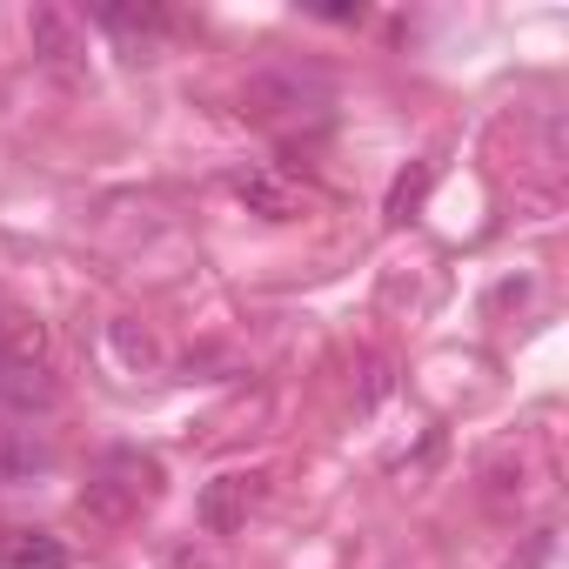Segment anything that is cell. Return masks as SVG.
I'll use <instances>...</instances> for the list:
<instances>
[{
    "label": "cell",
    "mask_w": 569,
    "mask_h": 569,
    "mask_svg": "<svg viewBox=\"0 0 569 569\" xmlns=\"http://www.w3.org/2000/svg\"><path fill=\"white\" fill-rule=\"evenodd\" d=\"M28 41H34V54H41L48 68H74V54H81V28H74L61 8H34V14H28Z\"/></svg>",
    "instance_id": "5"
},
{
    "label": "cell",
    "mask_w": 569,
    "mask_h": 569,
    "mask_svg": "<svg viewBox=\"0 0 569 569\" xmlns=\"http://www.w3.org/2000/svg\"><path fill=\"white\" fill-rule=\"evenodd\" d=\"M0 569H68V549L48 529H14L0 536Z\"/></svg>",
    "instance_id": "6"
},
{
    "label": "cell",
    "mask_w": 569,
    "mask_h": 569,
    "mask_svg": "<svg viewBox=\"0 0 569 569\" xmlns=\"http://www.w3.org/2000/svg\"><path fill=\"white\" fill-rule=\"evenodd\" d=\"M241 108H248L254 121L322 114V108H329V81H322V74H302V68H261V74L241 88Z\"/></svg>",
    "instance_id": "2"
},
{
    "label": "cell",
    "mask_w": 569,
    "mask_h": 569,
    "mask_svg": "<svg viewBox=\"0 0 569 569\" xmlns=\"http://www.w3.org/2000/svg\"><path fill=\"white\" fill-rule=\"evenodd\" d=\"M429 181H436V168H429V161H416V168H402V174H396V188H389V221H409V214L422 208V194H429Z\"/></svg>",
    "instance_id": "9"
},
{
    "label": "cell",
    "mask_w": 569,
    "mask_h": 569,
    "mask_svg": "<svg viewBox=\"0 0 569 569\" xmlns=\"http://www.w3.org/2000/svg\"><path fill=\"white\" fill-rule=\"evenodd\" d=\"M94 28H108L121 41H161V34H174V14L168 8H101Z\"/></svg>",
    "instance_id": "7"
},
{
    "label": "cell",
    "mask_w": 569,
    "mask_h": 569,
    "mask_svg": "<svg viewBox=\"0 0 569 569\" xmlns=\"http://www.w3.org/2000/svg\"><path fill=\"white\" fill-rule=\"evenodd\" d=\"M54 389H48V369L21 349V336H14V316L0 309V402H14V409H34V402H48Z\"/></svg>",
    "instance_id": "3"
},
{
    "label": "cell",
    "mask_w": 569,
    "mask_h": 569,
    "mask_svg": "<svg viewBox=\"0 0 569 569\" xmlns=\"http://www.w3.org/2000/svg\"><path fill=\"white\" fill-rule=\"evenodd\" d=\"M261 496H268V476H261V469H248V476H241V469H234V476H214V482L201 489V522H208L214 536H228V529L248 522V509H254Z\"/></svg>",
    "instance_id": "4"
},
{
    "label": "cell",
    "mask_w": 569,
    "mask_h": 569,
    "mask_svg": "<svg viewBox=\"0 0 569 569\" xmlns=\"http://www.w3.org/2000/svg\"><path fill=\"white\" fill-rule=\"evenodd\" d=\"M234 194H241V201H248L254 214H268V221H281V214H296V194L281 188L274 174H261V168H254V174H234Z\"/></svg>",
    "instance_id": "8"
},
{
    "label": "cell",
    "mask_w": 569,
    "mask_h": 569,
    "mask_svg": "<svg viewBox=\"0 0 569 569\" xmlns=\"http://www.w3.org/2000/svg\"><path fill=\"white\" fill-rule=\"evenodd\" d=\"M154 496H161V462L141 456V449H108L101 469H94V482L81 489V509L101 516V522H128V516L148 509Z\"/></svg>",
    "instance_id": "1"
}]
</instances>
